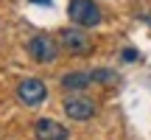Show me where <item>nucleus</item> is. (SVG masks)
<instances>
[{
  "label": "nucleus",
  "mask_w": 151,
  "mask_h": 140,
  "mask_svg": "<svg viewBox=\"0 0 151 140\" xmlns=\"http://www.w3.org/2000/svg\"><path fill=\"white\" fill-rule=\"evenodd\" d=\"M67 14L76 25L81 28H95L101 22V9H98L92 0H70L67 3Z\"/></svg>",
  "instance_id": "nucleus-1"
},
{
  "label": "nucleus",
  "mask_w": 151,
  "mask_h": 140,
  "mask_svg": "<svg viewBox=\"0 0 151 140\" xmlns=\"http://www.w3.org/2000/svg\"><path fill=\"white\" fill-rule=\"evenodd\" d=\"M28 56L39 65H50V62L59 59V45L48 34H37V37L28 39Z\"/></svg>",
  "instance_id": "nucleus-2"
},
{
  "label": "nucleus",
  "mask_w": 151,
  "mask_h": 140,
  "mask_svg": "<svg viewBox=\"0 0 151 140\" xmlns=\"http://www.w3.org/2000/svg\"><path fill=\"white\" fill-rule=\"evenodd\" d=\"M59 45L67 51V53H73V56H84V53L92 51V39H90V34H84L81 25L65 28V31L59 34Z\"/></svg>",
  "instance_id": "nucleus-3"
},
{
  "label": "nucleus",
  "mask_w": 151,
  "mask_h": 140,
  "mask_svg": "<svg viewBox=\"0 0 151 140\" xmlns=\"http://www.w3.org/2000/svg\"><path fill=\"white\" fill-rule=\"evenodd\" d=\"M48 95V87L42 79H22L17 84V98H20L25 107H39Z\"/></svg>",
  "instance_id": "nucleus-4"
},
{
  "label": "nucleus",
  "mask_w": 151,
  "mask_h": 140,
  "mask_svg": "<svg viewBox=\"0 0 151 140\" xmlns=\"http://www.w3.org/2000/svg\"><path fill=\"white\" fill-rule=\"evenodd\" d=\"M65 115L70 121H90L95 115V104L84 95H70L65 101Z\"/></svg>",
  "instance_id": "nucleus-5"
},
{
  "label": "nucleus",
  "mask_w": 151,
  "mask_h": 140,
  "mask_svg": "<svg viewBox=\"0 0 151 140\" xmlns=\"http://www.w3.org/2000/svg\"><path fill=\"white\" fill-rule=\"evenodd\" d=\"M34 135H37V140H67L70 137L65 126L50 121V118H39L37 123H34Z\"/></svg>",
  "instance_id": "nucleus-6"
},
{
  "label": "nucleus",
  "mask_w": 151,
  "mask_h": 140,
  "mask_svg": "<svg viewBox=\"0 0 151 140\" xmlns=\"http://www.w3.org/2000/svg\"><path fill=\"white\" fill-rule=\"evenodd\" d=\"M90 81H92V76L90 73H65L62 76V87L65 90H76V92H81V90H87L90 87Z\"/></svg>",
  "instance_id": "nucleus-7"
},
{
  "label": "nucleus",
  "mask_w": 151,
  "mask_h": 140,
  "mask_svg": "<svg viewBox=\"0 0 151 140\" xmlns=\"http://www.w3.org/2000/svg\"><path fill=\"white\" fill-rule=\"evenodd\" d=\"M90 76H92V81H95V84H104V87H109V84H115V81H118V73H115V70H106V67H95Z\"/></svg>",
  "instance_id": "nucleus-8"
},
{
  "label": "nucleus",
  "mask_w": 151,
  "mask_h": 140,
  "mask_svg": "<svg viewBox=\"0 0 151 140\" xmlns=\"http://www.w3.org/2000/svg\"><path fill=\"white\" fill-rule=\"evenodd\" d=\"M120 56H123V62H137V56H140V53H137L134 48H126V51H123Z\"/></svg>",
  "instance_id": "nucleus-9"
},
{
  "label": "nucleus",
  "mask_w": 151,
  "mask_h": 140,
  "mask_svg": "<svg viewBox=\"0 0 151 140\" xmlns=\"http://www.w3.org/2000/svg\"><path fill=\"white\" fill-rule=\"evenodd\" d=\"M34 3H50V0H34Z\"/></svg>",
  "instance_id": "nucleus-10"
}]
</instances>
